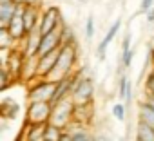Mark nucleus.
<instances>
[{
	"label": "nucleus",
	"instance_id": "nucleus-1",
	"mask_svg": "<svg viewBox=\"0 0 154 141\" xmlns=\"http://www.w3.org/2000/svg\"><path fill=\"white\" fill-rule=\"evenodd\" d=\"M76 62H78V45H62L58 62L47 80L51 82H60L76 73Z\"/></svg>",
	"mask_w": 154,
	"mask_h": 141
},
{
	"label": "nucleus",
	"instance_id": "nucleus-2",
	"mask_svg": "<svg viewBox=\"0 0 154 141\" xmlns=\"http://www.w3.org/2000/svg\"><path fill=\"white\" fill-rule=\"evenodd\" d=\"M76 107H84V105H93L94 100V82L91 76L84 74V70H78V78L72 87L71 98H69Z\"/></svg>",
	"mask_w": 154,
	"mask_h": 141
},
{
	"label": "nucleus",
	"instance_id": "nucleus-3",
	"mask_svg": "<svg viewBox=\"0 0 154 141\" xmlns=\"http://www.w3.org/2000/svg\"><path fill=\"white\" fill-rule=\"evenodd\" d=\"M54 91H56V82H51L47 78H36L27 87V101L29 103L49 101L51 103V100L54 96Z\"/></svg>",
	"mask_w": 154,
	"mask_h": 141
},
{
	"label": "nucleus",
	"instance_id": "nucleus-4",
	"mask_svg": "<svg viewBox=\"0 0 154 141\" xmlns=\"http://www.w3.org/2000/svg\"><path fill=\"white\" fill-rule=\"evenodd\" d=\"M63 16H62V11L56 8V6H49L45 9H42V16H40V24H38V31L42 36L49 34V33H54L58 29L63 27Z\"/></svg>",
	"mask_w": 154,
	"mask_h": 141
},
{
	"label": "nucleus",
	"instance_id": "nucleus-5",
	"mask_svg": "<svg viewBox=\"0 0 154 141\" xmlns=\"http://www.w3.org/2000/svg\"><path fill=\"white\" fill-rule=\"evenodd\" d=\"M74 110H76V105L71 100H63L62 103L53 105V116H51L49 123L67 130L74 123Z\"/></svg>",
	"mask_w": 154,
	"mask_h": 141
},
{
	"label": "nucleus",
	"instance_id": "nucleus-6",
	"mask_svg": "<svg viewBox=\"0 0 154 141\" xmlns=\"http://www.w3.org/2000/svg\"><path fill=\"white\" fill-rule=\"evenodd\" d=\"M53 116V105L49 101L29 103L26 110V123L31 125H47Z\"/></svg>",
	"mask_w": 154,
	"mask_h": 141
},
{
	"label": "nucleus",
	"instance_id": "nucleus-7",
	"mask_svg": "<svg viewBox=\"0 0 154 141\" xmlns=\"http://www.w3.org/2000/svg\"><path fill=\"white\" fill-rule=\"evenodd\" d=\"M62 45H63L62 44V31L58 29L54 33H49V34L42 36L40 47H38V52H36V58H42V56H45V54H49L53 51H58Z\"/></svg>",
	"mask_w": 154,
	"mask_h": 141
},
{
	"label": "nucleus",
	"instance_id": "nucleus-8",
	"mask_svg": "<svg viewBox=\"0 0 154 141\" xmlns=\"http://www.w3.org/2000/svg\"><path fill=\"white\" fill-rule=\"evenodd\" d=\"M40 16H42V9L38 6H22V18H24V26H26L27 34L38 29Z\"/></svg>",
	"mask_w": 154,
	"mask_h": 141
},
{
	"label": "nucleus",
	"instance_id": "nucleus-9",
	"mask_svg": "<svg viewBox=\"0 0 154 141\" xmlns=\"http://www.w3.org/2000/svg\"><path fill=\"white\" fill-rule=\"evenodd\" d=\"M120 29H122V18H116L114 22H112V26L109 27V31L105 33V36H103V40L100 42V45H98V51H96V54H98V60H105L107 58V49H109V45H111V42L116 38V34L120 33Z\"/></svg>",
	"mask_w": 154,
	"mask_h": 141
},
{
	"label": "nucleus",
	"instance_id": "nucleus-10",
	"mask_svg": "<svg viewBox=\"0 0 154 141\" xmlns=\"http://www.w3.org/2000/svg\"><path fill=\"white\" fill-rule=\"evenodd\" d=\"M40 40H42V34H40V31L36 29V31H33V33H29L20 44H18V49L22 51V54L26 56V58H31V56H36V52H38V47H40Z\"/></svg>",
	"mask_w": 154,
	"mask_h": 141
},
{
	"label": "nucleus",
	"instance_id": "nucleus-11",
	"mask_svg": "<svg viewBox=\"0 0 154 141\" xmlns=\"http://www.w3.org/2000/svg\"><path fill=\"white\" fill-rule=\"evenodd\" d=\"M8 33L13 36V40L17 42V44H20L26 36H27V31H26V26H24V18H22V8H20V11L13 16V20L8 24Z\"/></svg>",
	"mask_w": 154,
	"mask_h": 141
},
{
	"label": "nucleus",
	"instance_id": "nucleus-12",
	"mask_svg": "<svg viewBox=\"0 0 154 141\" xmlns=\"http://www.w3.org/2000/svg\"><path fill=\"white\" fill-rule=\"evenodd\" d=\"M38 78V58L31 56L24 60V67H22V73H20V82L24 83H31Z\"/></svg>",
	"mask_w": 154,
	"mask_h": 141
},
{
	"label": "nucleus",
	"instance_id": "nucleus-13",
	"mask_svg": "<svg viewBox=\"0 0 154 141\" xmlns=\"http://www.w3.org/2000/svg\"><path fill=\"white\" fill-rule=\"evenodd\" d=\"M20 4H17L15 0L11 2H0V27H8V24L13 20V16L20 11Z\"/></svg>",
	"mask_w": 154,
	"mask_h": 141
},
{
	"label": "nucleus",
	"instance_id": "nucleus-14",
	"mask_svg": "<svg viewBox=\"0 0 154 141\" xmlns=\"http://www.w3.org/2000/svg\"><path fill=\"white\" fill-rule=\"evenodd\" d=\"M138 121H141V123L154 128V109L145 100L140 101V105H138Z\"/></svg>",
	"mask_w": 154,
	"mask_h": 141
},
{
	"label": "nucleus",
	"instance_id": "nucleus-15",
	"mask_svg": "<svg viewBox=\"0 0 154 141\" xmlns=\"http://www.w3.org/2000/svg\"><path fill=\"white\" fill-rule=\"evenodd\" d=\"M67 132L71 134L72 141H89V139H93V134L89 132V128L85 125H80V123H72L67 128Z\"/></svg>",
	"mask_w": 154,
	"mask_h": 141
},
{
	"label": "nucleus",
	"instance_id": "nucleus-16",
	"mask_svg": "<svg viewBox=\"0 0 154 141\" xmlns=\"http://www.w3.org/2000/svg\"><path fill=\"white\" fill-rule=\"evenodd\" d=\"M18 110H20V105L17 101H13V100H4L2 101V116L6 119H15Z\"/></svg>",
	"mask_w": 154,
	"mask_h": 141
},
{
	"label": "nucleus",
	"instance_id": "nucleus-17",
	"mask_svg": "<svg viewBox=\"0 0 154 141\" xmlns=\"http://www.w3.org/2000/svg\"><path fill=\"white\" fill-rule=\"evenodd\" d=\"M136 137L141 139V141H154V128L145 125V123H141V121H138V125H136Z\"/></svg>",
	"mask_w": 154,
	"mask_h": 141
},
{
	"label": "nucleus",
	"instance_id": "nucleus-18",
	"mask_svg": "<svg viewBox=\"0 0 154 141\" xmlns=\"http://www.w3.org/2000/svg\"><path fill=\"white\" fill-rule=\"evenodd\" d=\"M60 31H62V44H63V45H78L76 33H74V29H72L69 24H63V27H62Z\"/></svg>",
	"mask_w": 154,
	"mask_h": 141
},
{
	"label": "nucleus",
	"instance_id": "nucleus-19",
	"mask_svg": "<svg viewBox=\"0 0 154 141\" xmlns=\"http://www.w3.org/2000/svg\"><path fill=\"white\" fill-rule=\"evenodd\" d=\"M63 132H65L63 128H60V127H56L53 123H47L45 125V132H44V139L45 141H60Z\"/></svg>",
	"mask_w": 154,
	"mask_h": 141
},
{
	"label": "nucleus",
	"instance_id": "nucleus-20",
	"mask_svg": "<svg viewBox=\"0 0 154 141\" xmlns=\"http://www.w3.org/2000/svg\"><path fill=\"white\" fill-rule=\"evenodd\" d=\"M111 112H112V116H114V118H116L118 121H125V114H127V105H125V103H122V101H118V103H114V105H112Z\"/></svg>",
	"mask_w": 154,
	"mask_h": 141
},
{
	"label": "nucleus",
	"instance_id": "nucleus-21",
	"mask_svg": "<svg viewBox=\"0 0 154 141\" xmlns=\"http://www.w3.org/2000/svg\"><path fill=\"white\" fill-rule=\"evenodd\" d=\"M94 29H96V27H94V16L89 15L87 20H85V29H84V31H85V38H87V42H91V40L94 38Z\"/></svg>",
	"mask_w": 154,
	"mask_h": 141
},
{
	"label": "nucleus",
	"instance_id": "nucleus-22",
	"mask_svg": "<svg viewBox=\"0 0 154 141\" xmlns=\"http://www.w3.org/2000/svg\"><path fill=\"white\" fill-rule=\"evenodd\" d=\"M13 80V76H11V73L2 65V69H0V87L2 89H8L9 87V82Z\"/></svg>",
	"mask_w": 154,
	"mask_h": 141
},
{
	"label": "nucleus",
	"instance_id": "nucleus-23",
	"mask_svg": "<svg viewBox=\"0 0 154 141\" xmlns=\"http://www.w3.org/2000/svg\"><path fill=\"white\" fill-rule=\"evenodd\" d=\"M145 91H147V94L154 96V67L147 73V78H145Z\"/></svg>",
	"mask_w": 154,
	"mask_h": 141
},
{
	"label": "nucleus",
	"instance_id": "nucleus-24",
	"mask_svg": "<svg viewBox=\"0 0 154 141\" xmlns=\"http://www.w3.org/2000/svg\"><path fill=\"white\" fill-rule=\"evenodd\" d=\"M127 83H129V78H127V74H120V78H118V96H120L122 100H123V96H125Z\"/></svg>",
	"mask_w": 154,
	"mask_h": 141
},
{
	"label": "nucleus",
	"instance_id": "nucleus-25",
	"mask_svg": "<svg viewBox=\"0 0 154 141\" xmlns=\"http://www.w3.org/2000/svg\"><path fill=\"white\" fill-rule=\"evenodd\" d=\"M152 8H154V0H141V2H140V9H138V15H147Z\"/></svg>",
	"mask_w": 154,
	"mask_h": 141
},
{
	"label": "nucleus",
	"instance_id": "nucleus-26",
	"mask_svg": "<svg viewBox=\"0 0 154 141\" xmlns=\"http://www.w3.org/2000/svg\"><path fill=\"white\" fill-rule=\"evenodd\" d=\"M132 94H134V85H132V82L129 80V83H127V89H125V96H123V101H125V105H131V103H132Z\"/></svg>",
	"mask_w": 154,
	"mask_h": 141
},
{
	"label": "nucleus",
	"instance_id": "nucleus-27",
	"mask_svg": "<svg viewBox=\"0 0 154 141\" xmlns=\"http://www.w3.org/2000/svg\"><path fill=\"white\" fill-rule=\"evenodd\" d=\"M94 141H112V139H111L105 132H102V134H96V136H94Z\"/></svg>",
	"mask_w": 154,
	"mask_h": 141
},
{
	"label": "nucleus",
	"instance_id": "nucleus-28",
	"mask_svg": "<svg viewBox=\"0 0 154 141\" xmlns=\"http://www.w3.org/2000/svg\"><path fill=\"white\" fill-rule=\"evenodd\" d=\"M42 0H22V6H38L40 8Z\"/></svg>",
	"mask_w": 154,
	"mask_h": 141
},
{
	"label": "nucleus",
	"instance_id": "nucleus-29",
	"mask_svg": "<svg viewBox=\"0 0 154 141\" xmlns=\"http://www.w3.org/2000/svg\"><path fill=\"white\" fill-rule=\"evenodd\" d=\"M145 20H147L149 24H154V8H152V9L145 15Z\"/></svg>",
	"mask_w": 154,
	"mask_h": 141
},
{
	"label": "nucleus",
	"instance_id": "nucleus-30",
	"mask_svg": "<svg viewBox=\"0 0 154 141\" xmlns=\"http://www.w3.org/2000/svg\"><path fill=\"white\" fill-rule=\"evenodd\" d=\"M60 141H72V137H71V134L65 130L63 134H62V137H60Z\"/></svg>",
	"mask_w": 154,
	"mask_h": 141
},
{
	"label": "nucleus",
	"instance_id": "nucleus-31",
	"mask_svg": "<svg viewBox=\"0 0 154 141\" xmlns=\"http://www.w3.org/2000/svg\"><path fill=\"white\" fill-rule=\"evenodd\" d=\"M33 141H45V139H44V137H42V139H33Z\"/></svg>",
	"mask_w": 154,
	"mask_h": 141
},
{
	"label": "nucleus",
	"instance_id": "nucleus-32",
	"mask_svg": "<svg viewBox=\"0 0 154 141\" xmlns=\"http://www.w3.org/2000/svg\"><path fill=\"white\" fill-rule=\"evenodd\" d=\"M0 2H11V0H0Z\"/></svg>",
	"mask_w": 154,
	"mask_h": 141
},
{
	"label": "nucleus",
	"instance_id": "nucleus-33",
	"mask_svg": "<svg viewBox=\"0 0 154 141\" xmlns=\"http://www.w3.org/2000/svg\"><path fill=\"white\" fill-rule=\"evenodd\" d=\"M134 141H141V139H138V137H134Z\"/></svg>",
	"mask_w": 154,
	"mask_h": 141
},
{
	"label": "nucleus",
	"instance_id": "nucleus-34",
	"mask_svg": "<svg viewBox=\"0 0 154 141\" xmlns=\"http://www.w3.org/2000/svg\"><path fill=\"white\" fill-rule=\"evenodd\" d=\"M89 141H94V136H93V139H89Z\"/></svg>",
	"mask_w": 154,
	"mask_h": 141
}]
</instances>
